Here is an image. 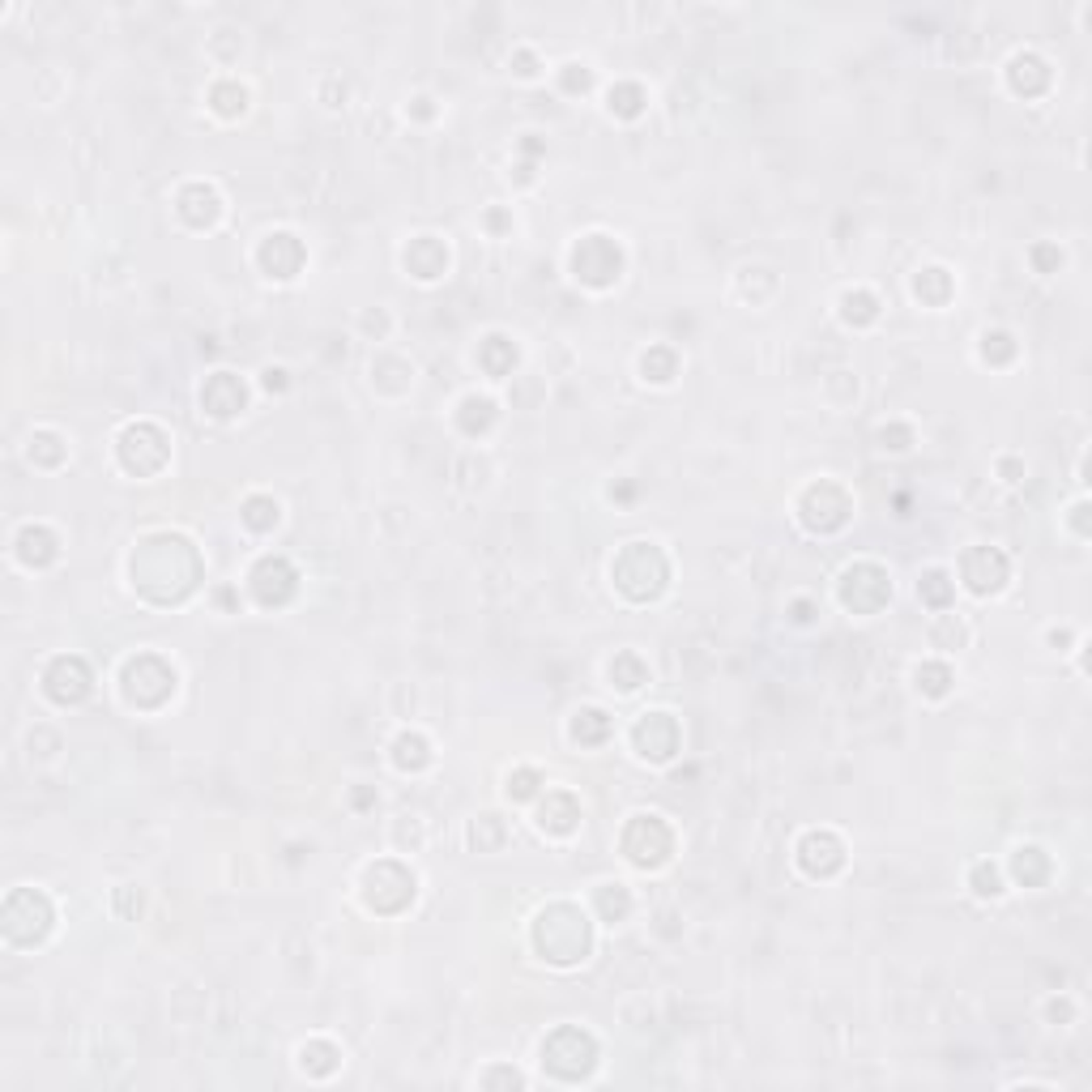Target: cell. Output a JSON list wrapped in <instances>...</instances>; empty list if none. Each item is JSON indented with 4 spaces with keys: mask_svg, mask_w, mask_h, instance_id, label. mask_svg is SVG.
<instances>
[{
    "mask_svg": "<svg viewBox=\"0 0 1092 1092\" xmlns=\"http://www.w3.org/2000/svg\"><path fill=\"white\" fill-rule=\"evenodd\" d=\"M879 440H884V449H909V444H905L909 431L905 427H892V431L884 427V431H879Z\"/></svg>",
    "mask_w": 1092,
    "mask_h": 1092,
    "instance_id": "44",
    "label": "cell"
},
{
    "mask_svg": "<svg viewBox=\"0 0 1092 1092\" xmlns=\"http://www.w3.org/2000/svg\"><path fill=\"white\" fill-rule=\"evenodd\" d=\"M960 577H965V585L978 597L1003 590L1007 555H1003V550H994V546H973V550H965V559H960Z\"/></svg>",
    "mask_w": 1092,
    "mask_h": 1092,
    "instance_id": "14",
    "label": "cell"
},
{
    "mask_svg": "<svg viewBox=\"0 0 1092 1092\" xmlns=\"http://www.w3.org/2000/svg\"><path fill=\"white\" fill-rule=\"evenodd\" d=\"M624 269V252H619L615 240L606 235H585V240L572 248V274L590 286H610Z\"/></svg>",
    "mask_w": 1092,
    "mask_h": 1092,
    "instance_id": "7",
    "label": "cell"
},
{
    "mask_svg": "<svg viewBox=\"0 0 1092 1092\" xmlns=\"http://www.w3.org/2000/svg\"><path fill=\"white\" fill-rule=\"evenodd\" d=\"M794 619H798V624H807V619H811V602H798V606H794Z\"/></svg>",
    "mask_w": 1092,
    "mask_h": 1092,
    "instance_id": "48",
    "label": "cell"
},
{
    "mask_svg": "<svg viewBox=\"0 0 1092 1092\" xmlns=\"http://www.w3.org/2000/svg\"><path fill=\"white\" fill-rule=\"evenodd\" d=\"M47 931H52V900H47L43 892H34V888L9 892V900H5V935H9V943L30 947V943H39V939H47Z\"/></svg>",
    "mask_w": 1092,
    "mask_h": 1092,
    "instance_id": "4",
    "label": "cell"
},
{
    "mask_svg": "<svg viewBox=\"0 0 1092 1092\" xmlns=\"http://www.w3.org/2000/svg\"><path fill=\"white\" fill-rule=\"evenodd\" d=\"M640 371H644V380H657V384H666L675 375V350H666V346H653L649 355L640 359Z\"/></svg>",
    "mask_w": 1092,
    "mask_h": 1092,
    "instance_id": "34",
    "label": "cell"
},
{
    "mask_svg": "<svg viewBox=\"0 0 1092 1092\" xmlns=\"http://www.w3.org/2000/svg\"><path fill=\"white\" fill-rule=\"evenodd\" d=\"M644 108V90L640 86H615L610 90V111H619V115H636Z\"/></svg>",
    "mask_w": 1092,
    "mask_h": 1092,
    "instance_id": "40",
    "label": "cell"
},
{
    "mask_svg": "<svg viewBox=\"0 0 1092 1092\" xmlns=\"http://www.w3.org/2000/svg\"><path fill=\"white\" fill-rule=\"evenodd\" d=\"M240 516H243V525H248V530L265 534V530H274V525H278V503L269 496H252L248 503H243Z\"/></svg>",
    "mask_w": 1092,
    "mask_h": 1092,
    "instance_id": "28",
    "label": "cell"
},
{
    "mask_svg": "<svg viewBox=\"0 0 1092 1092\" xmlns=\"http://www.w3.org/2000/svg\"><path fill=\"white\" fill-rule=\"evenodd\" d=\"M30 457H34V461H43V465H61V461H65V444H61V436H52V431H39V436L30 440Z\"/></svg>",
    "mask_w": 1092,
    "mask_h": 1092,
    "instance_id": "39",
    "label": "cell"
},
{
    "mask_svg": "<svg viewBox=\"0 0 1092 1092\" xmlns=\"http://www.w3.org/2000/svg\"><path fill=\"white\" fill-rule=\"evenodd\" d=\"M299 1063H303V1071H312V1075H328L337 1067V1050L328 1046V1041H312V1046H303Z\"/></svg>",
    "mask_w": 1092,
    "mask_h": 1092,
    "instance_id": "32",
    "label": "cell"
},
{
    "mask_svg": "<svg viewBox=\"0 0 1092 1092\" xmlns=\"http://www.w3.org/2000/svg\"><path fill=\"white\" fill-rule=\"evenodd\" d=\"M282 375H286V371H274V368H269V371H265V389H282V384H286Z\"/></svg>",
    "mask_w": 1092,
    "mask_h": 1092,
    "instance_id": "47",
    "label": "cell"
},
{
    "mask_svg": "<svg viewBox=\"0 0 1092 1092\" xmlns=\"http://www.w3.org/2000/svg\"><path fill=\"white\" fill-rule=\"evenodd\" d=\"M597 1063V1041L585 1028H555L543 1046V1067L559 1079H581Z\"/></svg>",
    "mask_w": 1092,
    "mask_h": 1092,
    "instance_id": "5",
    "label": "cell"
},
{
    "mask_svg": "<svg viewBox=\"0 0 1092 1092\" xmlns=\"http://www.w3.org/2000/svg\"><path fill=\"white\" fill-rule=\"evenodd\" d=\"M850 516V496L837 487V483H815L811 491L803 496V521L807 530H819V534H832L845 525Z\"/></svg>",
    "mask_w": 1092,
    "mask_h": 1092,
    "instance_id": "12",
    "label": "cell"
},
{
    "mask_svg": "<svg viewBox=\"0 0 1092 1092\" xmlns=\"http://www.w3.org/2000/svg\"><path fill=\"white\" fill-rule=\"evenodd\" d=\"M671 850H675V837L657 815H636L624 832V853L636 866H644V871H649V866H662L666 858H671Z\"/></svg>",
    "mask_w": 1092,
    "mask_h": 1092,
    "instance_id": "10",
    "label": "cell"
},
{
    "mask_svg": "<svg viewBox=\"0 0 1092 1092\" xmlns=\"http://www.w3.org/2000/svg\"><path fill=\"white\" fill-rule=\"evenodd\" d=\"M491 418H496V406H491L487 397H465V406H461V427L469 431V436H474V431H487Z\"/></svg>",
    "mask_w": 1092,
    "mask_h": 1092,
    "instance_id": "35",
    "label": "cell"
},
{
    "mask_svg": "<svg viewBox=\"0 0 1092 1092\" xmlns=\"http://www.w3.org/2000/svg\"><path fill=\"white\" fill-rule=\"evenodd\" d=\"M1046 871H1050V862H1046V853L1041 850H1020L1016 853V879L1020 884H1041V879H1046Z\"/></svg>",
    "mask_w": 1092,
    "mask_h": 1092,
    "instance_id": "33",
    "label": "cell"
},
{
    "mask_svg": "<svg viewBox=\"0 0 1092 1092\" xmlns=\"http://www.w3.org/2000/svg\"><path fill=\"white\" fill-rule=\"evenodd\" d=\"M597 909H602V918H606V922H619V918H624V913L632 909V896H628V888H619V884H606L602 892H597Z\"/></svg>",
    "mask_w": 1092,
    "mask_h": 1092,
    "instance_id": "36",
    "label": "cell"
},
{
    "mask_svg": "<svg viewBox=\"0 0 1092 1092\" xmlns=\"http://www.w3.org/2000/svg\"><path fill=\"white\" fill-rule=\"evenodd\" d=\"M610 577H615V590L624 597H632V602H649V597H657L666 590L671 568H666V555L653 543H628L624 550H619V559L610 563Z\"/></svg>",
    "mask_w": 1092,
    "mask_h": 1092,
    "instance_id": "3",
    "label": "cell"
},
{
    "mask_svg": "<svg viewBox=\"0 0 1092 1092\" xmlns=\"http://www.w3.org/2000/svg\"><path fill=\"white\" fill-rule=\"evenodd\" d=\"M243 402H248V389H243V380L231 375V371H214L201 389V406L214 418H235L243 410Z\"/></svg>",
    "mask_w": 1092,
    "mask_h": 1092,
    "instance_id": "16",
    "label": "cell"
},
{
    "mask_svg": "<svg viewBox=\"0 0 1092 1092\" xmlns=\"http://www.w3.org/2000/svg\"><path fill=\"white\" fill-rule=\"evenodd\" d=\"M14 550H18V559L26 563V568H43V563H52L56 559V534L47 530V525H26V530L18 534V543H14Z\"/></svg>",
    "mask_w": 1092,
    "mask_h": 1092,
    "instance_id": "20",
    "label": "cell"
},
{
    "mask_svg": "<svg viewBox=\"0 0 1092 1092\" xmlns=\"http://www.w3.org/2000/svg\"><path fill=\"white\" fill-rule=\"evenodd\" d=\"M534 947L543 952V960H550V965H577V960H585L590 947H593L590 918H585L577 905L543 909L538 922H534Z\"/></svg>",
    "mask_w": 1092,
    "mask_h": 1092,
    "instance_id": "2",
    "label": "cell"
},
{
    "mask_svg": "<svg viewBox=\"0 0 1092 1092\" xmlns=\"http://www.w3.org/2000/svg\"><path fill=\"white\" fill-rule=\"evenodd\" d=\"M1046 81H1050V68H1046V61H1041V56H1016V61H1012V86H1016L1020 94L1046 90Z\"/></svg>",
    "mask_w": 1092,
    "mask_h": 1092,
    "instance_id": "23",
    "label": "cell"
},
{
    "mask_svg": "<svg viewBox=\"0 0 1092 1092\" xmlns=\"http://www.w3.org/2000/svg\"><path fill=\"white\" fill-rule=\"evenodd\" d=\"M209 103H214L218 115H240L243 108H248V90L235 86V81H218V86L209 90Z\"/></svg>",
    "mask_w": 1092,
    "mask_h": 1092,
    "instance_id": "29",
    "label": "cell"
},
{
    "mask_svg": "<svg viewBox=\"0 0 1092 1092\" xmlns=\"http://www.w3.org/2000/svg\"><path fill=\"white\" fill-rule=\"evenodd\" d=\"M248 585H252V597H256L261 606H286L290 597H295V590H299V577H295V568H290L286 559L265 555V559L252 568Z\"/></svg>",
    "mask_w": 1092,
    "mask_h": 1092,
    "instance_id": "11",
    "label": "cell"
},
{
    "mask_svg": "<svg viewBox=\"0 0 1092 1092\" xmlns=\"http://www.w3.org/2000/svg\"><path fill=\"white\" fill-rule=\"evenodd\" d=\"M577 819H581L577 798H572V794H563V790L546 794V803L538 807V824H543L546 832H555V837H563V832H572V828H577Z\"/></svg>",
    "mask_w": 1092,
    "mask_h": 1092,
    "instance_id": "21",
    "label": "cell"
},
{
    "mask_svg": "<svg viewBox=\"0 0 1092 1092\" xmlns=\"http://www.w3.org/2000/svg\"><path fill=\"white\" fill-rule=\"evenodd\" d=\"M973 892H978V896H999V892H1003L999 871H994L990 862H978V866H973Z\"/></svg>",
    "mask_w": 1092,
    "mask_h": 1092,
    "instance_id": "41",
    "label": "cell"
},
{
    "mask_svg": "<svg viewBox=\"0 0 1092 1092\" xmlns=\"http://www.w3.org/2000/svg\"><path fill=\"white\" fill-rule=\"evenodd\" d=\"M171 691H175V671L162 662V657L141 653L124 666V696H128V704H137V709H158Z\"/></svg>",
    "mask_w": 1092,
    "mask_h": 1092,
    "instance_id": "6",
    "label": "cell"
},
{
    "mask_svg": "<svg viewBox=\"0 0 1092 1092\" xmlns=\"http://www.w3.org/2000/svg\"><path fill=\"white\" fill-rule=\"evenodd\" d=\"M427 760H431L427 738H418V734H402V738L393 743V764H397V768L418 772V768H427Z\"/></svg>",
    "mask_w": 1092,
    "mask_h": 1092,
    "instance_id": "26",
    "label": "cell"
},
{
    "mask_svg": "<svg viewBox=\"0 0 1092 1092\" xmlns=\"http://www.w3.org/2000/svg\"><path fill=\"white\" fill-rule=\"evenodd\" d=\"M218 193L209 184H188L180 193V214L184 222H193V227H209V222L218 218Z\"/></svg>",
    "mask_w": 1092,
    "mask_h": 1092,
    "instance_id": "22",
    "label": "cell"
},
{
    "mask_svg": "<svg viewBox=\"0 0 1092 1092\" xmlns=\"http://www.w3.org/2000/svg\"><path fill=\"white\" fill-rule=\"evenodd\" d=\"M1032 256H1037V265H1041V269H1054V265H1059V261H1063V252H1054V248H1046V243H1041V248H1037V252H1032Z\"/></svg>",
    "mask_w": 1092,
    "mask_h": 1092,
    "instance_id": "46",
    "label": "cell"
},
{
    "mask_svg": "<svg viewBox=\"0 0 1092 1092\" xmlns=\"http://www.w3.org/2000/svg\"><path fill=\"white\" fill-rule=\"evenodd\" d=\"M444 265H449V252H444V243L436 240V235H418V240L406 248V269L418 274V278H440Z\"/></svg>",
    "mask_w": 1092,
    "mask_h": 1092,
    "instance_id": "19",
    "label": "cell"
},
{
    "mask_svg": "<svg viewBox=\"0 0 1092 1092\" xmlns=\"http://www.w3.org/2000/svg\"><path fill=\"white\" fill-rule=\"evenodd\" d=\"M572 738H577V743H585V747L606 743V738H610V718H606L602 709H581L577 718H572Z\"/></svg>",
    "mask_w": 1092,
    "mask_h": 1092,
    "instance_id": "24",
    "label": "cell"
},
{
    "mask_svg": "<svg viewBox=\"0 0 1092 1092\" xmlns=\"http://www.w3.org/2000/svg\"><path fill=\"white\" fill-rule=\"evenodd\" d=\"M256 261H261V269L269 278H295L299 274V265H303V243L295 240V235H286V231H278V235H269V240L261 243V252H256Z\"/></svg>",
    "mask_w": 1092,
    "mask_h": 1092,
    "instance_id": "17",
    "label": "cell"
},
{
    "mask_svg": "<svg viewBox=\"0 0 1092 1092\" xmlns=\"http://www.w3.org/2000/svg\"><path fill=\"white\" fill-rule=\"evenodd\" d=\"M918 687L926 691V696H947L952 671H947L943 662H926V666H918Z\"/></svg>",
    "mask_w": 1092,
    "mask_h": 1092,
    "instance_id": "37",
    "label": "cell"
},
{
    "mask_svg": "<svg viewBox=\"0 0 1092 1092\" xmlns=\"http://www.w3.org/2000/svg\"><path fill=\"white\" fill-rule=\"evenodd\" d=\"M943 640H956V644L965 640V632H960V624H956V619H943V624L935 628V644H943Z\"/></svg>",
    "mask_w": 1092,
    "mask_h": 1092,
    "instance_id": "43",
    "label": "cell"
},
{
    "mask_svg": "<svg viewBox=\"0 0 1092 1092\" xmlns=\"http://www.w3.org/2000/svg\"><path fill=\"white\" fill-rule=\"evenodd\" d=\"M610 678H615L619 691H636L644 678H649V666H644L636 653H619L615 662H610Z\"/></svg>",
    "mask_w": 1092,
    "mask_h": 1092,
    "instance_id": "27",
    "label": "cell"
},
{
    "mask_svg": "<svg viewBox=\"0 0 1092 1092\" xmlns=\"http://www.w3.org/2000/svg\"><path fill=\"white\" fill-rule=\"evenodd\" d=\"M90 666L81 657H56L52 666L43 671V691L56 704H81L90 696Z\"/></svg>",
    "mask_w": 1092,
    "mask_h": 1092,
    "instance_id": "13",
    "label": "cell"
},
{
    "mask_svg": "<svg viewBox=\"0 0 1092 1092\" xmlns=\"http://www.w3.org/2000/svg\"><path fill=\"white\" fill-rule=\"evenodd\" d=\"M913 290H918L922 299H931V303H943L947 290H952V282H947L943 269H926V274H918V282H913Z\"/></svg>",
    "mask_w": 1092,
    "mask_h": 1092,
    "instance_id": "38",
    "label": "cell"
},
{
    "mask_svg": "<svg viewBox=\"0 0 1092 1092\" xmlns=\"http://www.w3.org/2000/svg\"><path fill=\"white\" fill-rule=\"evenodd\" d=\"M636 751L644 760H671L678 751V725L671 713H644L636 725Z\"/></svg>",
    "mask_w": 1092,
    "mask_h": 1092,
    "instance_id": "15",
    "label": "cell"
},
{
    "mask_svg": "<svg viewBox=\"0 0 1092 1092\" xmlns=\"http://www.w3.org/2000/svg\"><path fill=\"white\" fill-rule=\"evenodd\" d=\"M133 581L150 602H184L201 581V555L180 534H154L137 546L133 555Z\"/></svg>",
    "mask_w": 1092,
    "mask_h": 1092,
    "instance_id": "1",
    "label": "cell"
},
{
    "mask_svg": "<svg viewBox=\"0 0 1092 1092\" xmlns=\"http://www.w3.org/2000/svg\"><path fill=\"white\" fill-rule=\"evenodd\" d=\"M841 316L850 325H871L879 316V303H875V295H866V290H850V295L841 299Z\"/></svg>",
    "mask_w": 1092,
    "mask_h": 1092,
    "instance_id": "31",
    "label": "cell"
},
{
    "mask_svg": "<svg viewBox=\"0 0 1092 1092\" xmlns=\"http://www.w3.org/2000/svg\"><path fill=\"white\" fill-rule=\"evenodd\" d=\"M167 436L154 427V422H133V427H124L120 436V461L124 469H133V474H158L162 465H167Z\"/></svg>",
    "mask_w": 1092,
    "mask_h": 1092,
    "instance_id": "8",
    "label": "cell"
},
{
    "mask_svg": "<svg viewBox=\"0 0 1092 1092\" xmlns=\"http://www.w3.org/2000/svg\"><path fill=\"white\" fill-rule=\"evenodd\" d=\"M563 81H568V90H585V86H590V68H585V65H568V77H563Z\"/></svg>",
    "mask_w": 1092,
    "mask_h": 1092,
    "instance_id": "45",
    "label": "cell"
},
{
    "mask_svg": "<svg viewBox=\"0 0 1092 1092\" xmlns=\"http://www.w3.org/2000/svg\"><path fill=\"white\" fill-rule=\"evenodd\" d=\"M918 593L926 597V602H931L935 610H943L947 602H952V593H956V585H952V577H947L943 568H935V572H926L922 577V585H918Z\"/></svg>",
    "mask_w": 1092,
    "mask_h": 1092,
    "instance_id": "30",
    "label": "cell"
},
{
    "mask_svg": "<svg viewBox=\"0 0 1092 1092\" xmlns=\"http://www.w3.org/2000/svg\"><path fill=\"white\" fill-rule=\"evenodd\" d=\"M888 597H892V581H888V572L879 568V563H853V568H845L841 602L850 610H858V615H875Z\"/></svg>",
    "mask_w": 1092,
    "mask_h": 1092,
    "instance_id": "9",
    "label": "cell"
},
{
    "mask_svg": "<svg viewBox=\"0 0 1092 1092\" xmlns=\"http://www.w3.org/2000/svg\"><path fill=\"white\" fill-rule=\"evenodd\" d=\"M538 785H543V777H538L534 768H521V772H512V777H508V794L516 798V803H525V798L538 794Z\"/></svg>",
    "mask_w": 1092,
    "mask_h": 1092,
    "instance_id": "42",
    "label": "cell"
},
{
    "mask_svg": "<svg viewBox=\"0 0 1092 1092\" xmlns=\"http://www.w3.org/2000/svg\"><path fill=\"white\" fill-rule=\"evenodd\" d=\"M478 359H483V368L491 371V375H508L512 368H516V346L508 342V337H487L483 342V350H478Z\"/></svg>",
    "mask_w": 1092,
    "mask_h": 1092,
    "instance_id": "25",
    "label": "cell"
},
{
    "mask_svg": "<svg viewBox=\"0 0 1092 1092\" xmlns=\"http://www.w3.org/2000/svg\"><path fill=\"white\" fill-rule=\"evenodd\" d=\"M798 862H803L807 875H832L845 866V845L832 832H807L803 845H798Z\"/></svg>",
    "mask_w": 1092,
    "mask_h": 1092,
    "instance_id": "18",
    "label": "cell"
}]
</instances>
